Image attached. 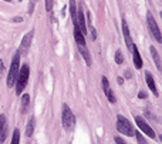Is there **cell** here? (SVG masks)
I'll use <instances>...</instances> for the list:
<instances>
[{
    "label": "cell",
    "instance_id": "6da1fadb",
    "mask_svg": "<svg viewBox=\"0 0 162 144\" xmlns=\"http://www.w3.org/2000/svg\"><path fill=\"white\" fill-rule=\"evenodd\" d=\"M29 77H30V67L29 64H22L20 69H19V74H17V78H16V94L17 96H22V91L26 89V86L29 83Z\"/></svg>",
    "mask_w": 162,
    "mask_h": 144
},
{
    "label": "cell",
    "instance_id": "7a4b0ae2",
    "mask_svg": "<svg viewBox=\"0 0 162 144\" xmlns=\"http://www.w3.org/2000/svg\"><path fill=\"white\" fill-rule=\"evenodd\" d=\"M19 69H20V51H16V54L13 56L12 64H10V70L7 73V87H13L14 83H16V78H17L19 74Z\"/></svg>",
    "mask_w": 162,
    "mask_h": 144
},
{
    "label": "cell",
    "instance_id": "3957f363",
    "mask_svg": "<svg viewBox=\"0 0 162 144\" xmlns=\"http://www.w3.org/2000/svg\"><path fill=\"white\" fill-rule=\"evenodd\" d=\"M117 130L124 134V136H128V137H134L135 136V128H134L132 123L125 119L124 116L121 114H118L117 116Z\"/></svg>",
    "mask_w": 162,
    "mask_h": 144
},
{
    "label": "cell",
    "instance_id": "277c9868",
    "mask_svg": "<svg viewBox=\"0 0 162 144\" xmlns=\"http://www.w3.org/2000/svg\"><path fill=\"white\" fill-rule=\"evenodd\" d=\"M61 121H63V127L64 130H73L75 126V117L71 108L67 104H63V113H61Z\"/></svg>",
    "mask_w": 162,
    "mask_h": 144
},
{
    "label": "cell",
    "instance_id": "5b68a950",
    "mask_svg": "<svg viewBox=\"0 0 162 144\" xmlns=\"http://www.w3.org/2000/svg\"><path fill=\"white\" fill-rule=\"evenodd\" d=\"M146 23H148V29H149L152 37H154L158 43H162L161 29H159V26L156 23V20L154 19V16L151 14V12H146Z\"/></svg>",
    "mask_w": 162,
    "mask_h": 144
},
{
    "label": "cell",
    "instance_id": "8992f818",
    "mask_svg": "<svg viewBox=\"0 0 162 144\" xmlns=\"http://www.w3.org/2000/svg\"><path fill=\"white\" fill-rule=\"evenodd\" d=\"M135 124H137V126L142 130V133L146 134L149 138H155L156 137V134H155V131L152 130V127H151L149 124H148V123L141 117V116H135Z\"/></svg>",
    "mask_w": 162,
    "mask_h": 144
},
{
    "label": "cell",
    "instance_id": "52a82bcc",
    "mask_svg": "<svg viewBox=\"0 0 162 144\" xmlns=\"http://www.w3.org/2000/svg\"><path fill=\"white\" fill-rule=\"evenodd\" d=\"M33 37H34V30H30L27 34H24V37L22 39V43H20V48L19 51L20 54H27L30 50V46H31V42H33Z\"/></svg>",
    "mask_w": 162,
    "mask_h": 144
},
{
    "label": "cell",
    "instance_id": "ba28073f",
    "mask_svg": "<svg viewBox=\"0 0 162 144\" xmlns=\"http://www.w3.org/2000/svg\"><path fill=\"white\" fill-rule=\"evenodd\" d=\"M7 136H9L7 117H6V114H0V143H4Z\"/></svg>",
    "mask_w": 162,
    "mask_h": 144
},
{
    "label": "cell",
    "instance_id": "9c48e42d",
    "mask_svg": "<svg viewBox=\"0 0 162 144\" xmlns=\"http://www.w3.org/2000/svg\"><path fill=\"white\" fill-rule=\"evenodd\" d=\"M122 34H124V40H125V44H127L128 50H132L134 48V42L132 37L129 34V29H128V23L125 19H122Z\"/></svg>",
    "mask_w": 162,
    "mask_h": 144
},
{
    "label": "cell",
    "instance_id": "30bf717a",
    "mask_svg": "<svg viewBox=\"0 0 162 144\" xmlns=\"http://www.w3.org/2000/svg\"><path fill=\"white\" fill-rule=\"evenodd\" d=\"M101 83H103V90H104L105 96H107V98H108V101L110 103H115V96H114V93H112V90H111L110 87V83H108V78L107 77H103L101 78Z\"/></svg>",
    "mask_w": 162,
    "mask_h": 144
},
{
    "label": "cell",
    "instance_id": "8fae6325",
    "mask_svg": "<svg viewBox=\"0 0 162 144\" xmlns=\"http://www.w3.org/2000/svg\"><path fill=\"white\" fill-rule=\"evenodd\" d=\"M77 26H78V29L81 30V33L85 36V34H88V30H87V24H85V19H84V13H82V10L81 9H78L77 10Z\"/></svg>",
    "mask_w": 162,
    "mask_h": 144
},
{
    "label": "cell",
    "instance_id": "7c38bea8",
    "mask_svg": "<svg viewBox=\"0 0 162 144\" xmlns=\"http://www.w3.org/2000/svg\"><path fill=\"white\" fill-rule=\"evenodd\" d=\"M132 51V60H134V66L137 70H141L142 66H144V61H142V57H141V54H139V50L137 46H134V48L131 50Z\"/></svg>",
    "mask_w": 162,
    "mask_h": 144
},
{
    "label": "cell",
    "instance_id": "4fadbf2b",
    "mask_svg": "<svg viewBox=\"0 0 162 144\" xmlns=\"http://www.w3.org/2000/svg\"><path fill=\"white\" fill-rule=\"evenodd\" d=\"M145 81H146V86L151 89V91L155 94V96H159V93L156 90V86H155V80H154V76L151 72H146L145 73Z\"/></svg>",
    "mask_w": 162,
    "mask_h": 144
},
{
    "label": "cell",
    "instance_id": "5bb4252c",
    "mask_svg": "<svg viewBox=\"0 0 162 144\" xmlns=\"http://www.w3.org/2000/svg\"><path fill=\"white\" fill-rule=\"evenodd\" d=\"M74 39H75V42H77L78 46H85V44H87V43H85V36L81 33V30L78 29L77 24H74Z\"/></svg>",
    "mask_w": 162,
    "mask_h": 144
},
{
    "label": "cell",
    "instance_id": "9a60e30c",
    "mask_svg": "<svg viewBox=\"0 0 162 144\" xmlns=\"http://www.w3.org/2000/svg\"><path fill=\"white\" fill-rule=\"evenodd\" d=\"M77 46H78V44H77ZM78 51H80V54L82 56V59L85 60L87 66H91L93 60H91V56H90V51L87 50V47H85V46H78Z\"/></svg>",
    "mask_w": 162,
    "mask_h": 144
},
{
    "label": "cell",
    "instance_id": "2e32d148",
    "mask_svg": "<svg viewBox=\"0 0 162 144\" xmlns=\"http://www.w3.org/2000/svg\"><path fill=\"white\" fill-rule=\"evenodd\" d=\"M151 54H152V59L155 61V66L158 69V72H161V56H159L158 50L154 46H151Z\"/></svg>",
    "mask_w": 162,
    "mask_h": 144
},
{
    "label": "cell",
    "instance_id": "e0dca14e",
    "mask_svg": "<svg viewBox=\"0 0 162 144\" xmlns=\"http://www.w3.org/2000/svg\"><path fill=\"white\" fill-rule=\"evenodd\" d=\"M36 120H34V117H30V120L29 123H27V126H26V137H31L33 136V133H34V124Z\"/></svg>",
    "mask_w": 162,
    "mask_h": 144
},
{
    "label": "cell",
    "instance_id": "ac0fdd59",
    "mask_svg": "<svg viewBox=\"0 0 162 144\" xmlns=\"http://www.w3.org/2000/svg\"><path fill=\"white\" fill-rule=\"evenodd\" d=\"M29 106H30V96L29 94H23V96H22V106H20L22 113H27Z\"/></svg>",
    "mask_w": 162,
    "mask_h": 144
},
{
    "label": "cell",
    "instance_id": "d6986e66",
    "mask_svg": "<svg viewBox=\"0 0 162 144\" xmlns=\"http://www.w3.org/2000/svg\"><path fill=\"white\" fill-rule=\"evenodd\" d=\"M70 14L73 19V23L77 24V6H75V0H70Z\"/></svg>",
    "mask_w": 162,
    "mask_h": 144
},
{
    "label": "cell",
    "instance_id": "ffe728a7",
    "mask_svg": "<svg viewBox=\"0 0 162 144\" xmlns=\"http://www.w3.org/2000/svg\"><path fill=\"white\" fill-rule=\"evenodd\" d=\"M87 26H88V29H87V30H90V34H91V40H95V39H97V31H95V29H94V27H93V24H91V16H90V13H88Z\"/></svg>",
    "mask_w": 162,
    "mask_h": 144
},
{
    "label": "cell",
    "instance_id": "44dd1931",
    "mask_svg": "<svg viewBox=\"0 0 162 144\" xmlns=\"http://www.w3.org/2000/svg\"><path fill=\"white\" fill-rule=\"evenodd\" d=\"M114 60H115L117 64H122V63H124V54H122L121 50H117V51H115Z\"/></svg>",
    "mask_w": 162,
    "mask_h": 144
},
{
    "label": "cell",
    "instance_id": "7402d4cb",
    "mask_svg": "<svg viewBox=\"0 0 162 144\" xmlns=\"http://www.w3.org/2000/svg\"><path fill=\"white\" fill-rule=\"evenodd\" d=\"M12 143L13 144H19V143H20V131H19V128H14V131H13Z\"/></svg>",
    "mask_w": 162,
    "mask_h": 144
},
{
    "label": "cell",
    "instance_id": "603a6c76",
    "mask_svg": "<svg viewBox=\"0 0 162 144\" xmlns=\"http://www.w3.org/2000/svg\"><path fill=\"white\" fill-rule=\"evenodd\" d=\"M135 137H137V140H138V143H145V141H146V140L144 138V136L138 131H135Z\"/></svg>",
    "mask_w": 162,
    "mask_h": 144
},
{
    "label": "cell",
    "instance_id": "cb8c5ba5",
    "mask_svg": "<svg viewBox=\"0 0 162 144\" xmlns=\"http://www.w3.org/2000/svg\"><path fill=\"white\" fill-rule=\"evenodd\" d=\"M114 141H115V143H118V144H125V141H124V138L118 137V136H117V137L114 138Z\"/></svg>",
    "mask_w": 162,
    "mask_h": 144
},
{
    "label": "cell",
    "instance_id": "d4e9b609",
    "mask_svg": "<svg viewBox=\"0 0 162 144\" xmlns=\"http://www.w3.org/2000/svg\"><path fill=\"white\" fill-rule=\"evenodd\" d=\"M47 10H48V12H50V10H51L53 9V0H47Z\"/></svg>",
    "mask_w": 162,
    "mask_h": 144
},
{
    "label": "cell",
    "instance_id": "484cf974",
    "mask_svg": "<svg viewBox=\"0 0 162 144\" xmlns=\"http://www.w3.org/2000/svg\"><path fill=\"white\" fill-rule=\"evenodd\" d=\"M12 22L13 23H22V22H23V17H13Z\"/></svg>",
    "mask_w": 162,
    "mask_h": 144
},
{
    "label": "cell",
    "instance_id": "4316f807",
    "mask_svg": "<svg viewBox=\"0 0 162 144\" xmlns=\"http://www.w3.org/2000/svg\"><path fill=\"white\" fill-rule=\"evenodd\" d=\"M3 70H4V63H3V60H0V76H1Z\"/></svg>",
    "mask_w": 162,
    "mask_h": 144
},
{
    "label": "cell",
    "instance_id": "83f0119b",
    "mask_svg": "<svg viewBox=\"0 0 162 144\" xmlns=\"http://www.w3.org/2000/svg\"><path fill=\"white\" fill-rule=\"evenodd\" d=\"M138 97H139V98H145V97H146V94H145L144 91H139V94H138Z\"/></svg>",
    "mask_w": 162,
    "mask_h": 144
},
{
    "label": "cell",
    "instance_id": "f1b7e54d",
    "mask_svg": "<svg viewBox=\"0 0 162 144\" xmlns=\"http://www.w3.org/2000/svg\"><path fill=\"white\" fill-rule=\"evenodd\" d=\"M117 81H118V84H122V83H124V80H122V77H118V78H117Z\"/></svg>",
    "mask_w": 162,
    "mask_h": 144
},
{
    "label": "cell",
    "instance_id": "f546056e",
    "mask_svg": "<svg viewBox=\"0 0 162 144\" xmlns=\"http://www.w3.org/2000/svg\"><path fill=\"white\" fill-rule=\"evenodd\" d=\"M4 1H12V0H4Z\"/></svg>",
    "mask_w": 162,
    "mask_h": 144
}]
</instances>
